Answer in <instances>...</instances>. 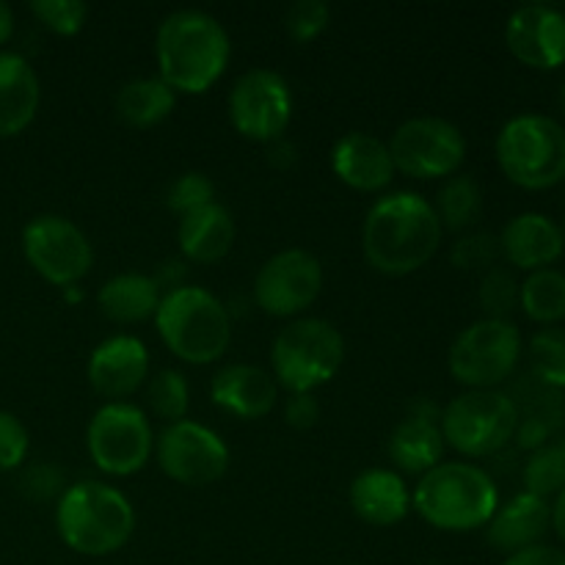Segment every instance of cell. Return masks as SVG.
<instances>
[{
  "label": "cell",
  "mask_w": 565,
  "mask_h": 565,
  "mask_svg": "<svg viewBox=\"0 0 565 565\" xmlns=\"http://www.w3.org/2000/svg\"><path fill=\"white\" fill-rule=\"evenodd\" d=\"M500 254V237L489 235V232H472L452 246V263L467 270L494 268Z\"/></svg>",
  "instance_id": "cell-37"
},
{
  "label": "cell",
  "mask_w": 565,
  "mask_h": 565,
  "mask_svg": "<svg viewBox=\"0 0 565 565\" xmlns=\"http://www.w3.org/2000/svg\"><path fill=\"white\" fill-rule=\"evenodd\" d=\"M390 154L395 169L417 180L452 177L467 158V138L458 125L441 116H414L390 138Z\"/></svg>",
  "instance_id": "cell-11"
},
{
  "label": "cell",
  "mask_w": 565,
  "mask_h": 565,
  "mask_svg": "<svg viewBox=\"0 0 565 565\" xmlns=\"http://www.w3.org/2000/svg\"><path fill=\"white\" fill-rule=\"evenodd\" d=\"M439 412L419 403L414 406V414L403 417L397 428L390 436V458L403 469L423 478L434 467L441 463V452H445V436H441L439 423L434 419Z\"/></svg>",
  "instance_id": "cell-22"
},
{
  "label": "cell",
  "mask_w": 565,
  "mask_h": 565,
  "mask_svg": "<svg viewBox=\"0 0 565 565\" xmlns=\"http://www.w3.org/2000/svg\"><path fill=\"white\" fill-rule=\"evenodd\" d=\"M441 232L445 226L428 199L412 191L386 193L364 218V259L381 274H414L439 252Z\"/></svg>",
  "instance_id": "cell-1"
},
{
  "label": "cell",
  "mask_w": 565,
  "mask_h": 565,
  "mask_svg": "<svg viewBox=\"0 0 565 565\" xmlns=\"http://www.w3.org/2000/svg\"><path fill=\"white\" fill-rule=\"evenodd\" d=\"M323 290V265L312 252L285 248L259 268L254 298L274 318H292L312 307Z\"/></svg>",
  "instance_id": "cell-15"
},
{
  "label": "cell",
  "mask_w": 565,
  "mask_h": 565,
  "mask_svg": "<svg viewBox=\"0 0 565 565\" xmlns=\"http://www.w3.org/2000/svg\"><path fill=\"white\" fill-rule=\"evenodd\" d=\"M210 202H215V185L207 174H202V171H188V174L177 177V180L171 182L169 193H166V204H169V210H174L180 218Z\"/></svg>",
  "instance_id": "cell-34"
},
{
  "label": "cell",
  "mask_w": 565,
  "mask_h": 565,
  "mask_svg": "<svg viewBox=\"0 0 565 565\" xmlns=\"http://www.w3.org/2000/svg\"><path fill=\"white\" fill-rule=\"evenodd\" d=\"M154 450L160 469L180 486L202 489L224 478L230 469V450L224 439L193 419L166 425L160 439L154 441Z\"/></svg>",
  "instance_id": "cell-13"
},
{
  "label": "cell",
  "mask_w": 565,
  "mask_h": 565,
  "mask_svg": "<svg viewBox=\"0 0 565 565\" xmlns=\"http://www.w3.org/2000/svg\"><path fill=\"white\" fill-rule=\"evenodd\" d=\"M480 307L489 318L508 320V315L519 307V281L508 268H489L480 281Z\"/></svg>",
  "instance_id": "cell-33"
},
{
  "label": "cell",
  "mask_w": 565,
  "mask_h": 565,
  "mask_svg": "<svg viewBox=\"0 0 565 565\" xmlns=\"http://www.w3.org/2000/svg\"><path fill=\"white\" fill-rule=\"evenodd\" d=\"M28 456V430L14 414L0 412V472H11Z\"/></svg>",
  "instance_id": "cell-38"
},
{
  "label": "cell",
  "mask_w": 565,
  "mask_h": 565,
  "mask_svg": "<svg viewBox=\"0 0 565 565\" xmlns=\"http://www.w3.org/2000/svg\"><path fill=\"white\" fill-rule=\"evenodd\" d=\"M147 403L152 408L154 417L166 419V423H180L185 419L188 406H191V390H188V379L180 370H160L152 375L147 386Z\"/></svg>",
  "instance_id": "cell-31"
},
{
  "label": "cell",
  "mask_w": 565,
  "mask_h": 565,
  "mask_svg": "<svg viewBox=\"0 0 565 565\" xmlns=\"http://www.w3.org/2000/svg\"><path fill=\"white\" fill-rule=\"evenodd\" d=\"M331 169L345 185L356 191H381L392 182L395 163L390 147L370 132L353 130L331 149Z\"/></svg>",
  "instance_id": "cell-21"
},
{
  "label": "cell",
  "mask_w": 565,
  "mask_h": 565,
  "mask_svg": "<svg viewBox=\"0 0 565 565\" xmlns=\"http://www.w3.org/2000/svg\"><path fill=\"white\" fill-rule=\"evenodd\" d=\"M519 307L530 320L541 326H555L565 320V274L555 268L533 270L519 285Z\"/></svg>",
  "instance_id": "cell-28"
},
{
  "label": "cell",
  "mask_w": 565,
  "mask_h": 565,
  "mask_svg": "<svg viewBox=\"0 0 565 565\" xmlns=\"http://www.w3.org/2000/svg\"><path fill=\"white\" fill-rule=\"evenodd\" d=\"M177 92L163 77H132L116 92L114 108L125 125L152 127L174 110Z\"/></svg>",
  "instance_id": "cell-27"
},
{
  "label": "cell",
  "mask_w": 565,
  "mask_h": 565,
  "mask_svg": "<svg viewBox=\"0 0 565 565\" xmlns=\"http://www.w3.org/2000/svg\"><path fill=\"white\" fill-rule=\"evenodd\" d=\"M210 397L218 408L241 419H259L274 412L279 401V384L268 370L257 364H230L215 373Z\"/></svg>",
  "instance_id": "cell-18"
},
{
  "label": "cell",
  "mask_w": 565,
  "mask_h": 565,
  "mask_svg": "<svg viewBox=\"0 0 565 565\" xmlns=\"http://www.w3.org/2000/svg\"><path fill=\"white\" fill-rule=\"evenodd\" d=\"M86 447L105 475L125 478L147 467L154 450L152 425L132 403H105L88 423Z\"/></svg>",
  "instance_id": "cell-10"
},
{
  "label": "cell",
  "mask_w": 565,
  "mask_h": 565,
  "mask_svg": "<svg viewBox=\"0 0 565 565\" xmlns=\"http://www.w3.org/2000/svg\"><path fill=\"white\" fill-rule=\"evenodd\" d=\"M502 565H565V552L555 550V546L535 544L530 550L516 552V555H508Z\"/></svg>",
  "instance_id": "cell-40"
},
{
  "label": "cell",
  "mask_w": 565,
  "mask_h": 565,
  "mask_svg": "<svg viewBox=\"0 0 565 565\" xmlns=\"http://www.w3.org/2000/svg\"><path fill=\"white\" fill-rule=\"evenodd\" d=\"M524 486L535 497H557L565 489V445H544L524 463Z\"/></svg>",
  "instance_id": "cell-32"
},
{
  "label": "cell",
  "mask_w": 565,
  "mask_h": 565,
  "mask_svg": "<svg viewBox=\"0 0 565 565\" xmlns=\"http://www.w3.org/2000/svg\"><path fill=\"white\" fill-rule=\"evenodd\" d=\"M345 362V340L334 323L320 318H298L276 334L270 348L276 384L290 395L315 392L329 384Z\"/></svg>",
  "instance_id": "cell-7"
},
{
  "label": "cell",
  "mask_w": 565,
  "mask_h": 565,
  "mask_svg": "<svg viewBox=\"0 0 565 565\" xmlns=\"http://www.w3.org/2000/svg\"><path fill=\"white\" fill-rule=\"evenodd\" d=\"M497 163L508 180L527 191H546L565 180V130L544 114H519L497 136Z\"/></svg>",
  "instance_id": "cell-6"
},
{
  "label": "cell",
  "mask_w": 565,
  "mask_h": 565,
  "mask_svg": "<svg viewBox=\"0 0 565 565\" xmlns=\"http://www.w3.org/2000/svg\"><path fill=\"white\" fill-rule=\"evenodd\" d=\"M483 213V191L478 182L469 174L447 177L441 185L439 199H436V215H439L441 226L458 232L472 226Z\"/></svg>",
  "instance_id": "cell-29"
},
{
  "label": "cell",
  "mask_w": 565,
  "mask_h": 565,
  "mask_svg": "<svg viewBox=\"0 0 565 565\" xmlns=\"http://www.w3.org/2000/svg\"><path fill=\"white\" fill-rule=\"evenodd\" d=\"M55 527L61 541L77 555L108 557L132 539L136 511L114 486L83 480L61 494Z\"/></svg>",
  "instance_id": "cell-3"
},
{
  "label": "cell",
  "mask_w": 565,
  "mask_h": 565,
  "mask_svg": "<svg viewBox=\"0 0 565 565\" xmlns=\"http://www.w3.org/2000/svg\"><path fill=\"white\" fill-rule=\"evenodd\" d=\"M285 419L290 428L296 430H309L318 425L320 419V403L312 392H298V395H290L285 406Z\"/></svg>",
  "instance_id": "cell-39"
},
{
  "label": "cell",
  "mask_w": 565,
  "mask_h": 565,
  "mask_svg": "<svg viewBox=\"0 0 565 565\" xmlns=\"http://www.w3.org/2000/svg\"><path fill=\"white\" fill-rule=\"evenodd\" d=\"M500 252L519 270H544L563 257L565 243L557 221L544 213H522L505 224L500 235Z\"/></svg>",
  "instance_id": "cell-19"
},
{
  "label": "cell",
  "mask_w": 565,
  "mask_h": 565,
  "mask_svg": "<svg viewBox=\"0 0 565 565\" xmlns=\"http://www.w3.org/2000/svg\"><path fill=\"white\" fill-rule=\"evenodd\" d=\"M342 565H353V563H342Z\"/></svg>",
  "instance_id": "cell-45"
},
{
  "label": "cell",
  "mask_w": 565,
  "mask_h": 565,
  "mask_svg": "<svg viewBox=\"0 0 565 565\" xmlns=\"http://www.w3.org/2000/svg\"><path fill=\"white\" fill-rule=\"evenodd\" d=\"M552 527V505L544 497H535L530 491L511 497L505 505L497 508L491 522L486 524V539L497 552L516 555L541 544L546 530Z\"/></svg>",
  "instance_id": "cell-20"
},
{
  "label": "cell",
  "mask_w": 565,
  "mask_h": 565,
  "mask_svg": "<svg viewBox=\"0 0 565 565\" xmlns=\"http://www.w3.org/2000/svg\"><path fill=\"white\" fill-rule=\"evenodd\" d=\"M235 218L218 202H210L204 207L193 210V213L182 215L180 230H177L182 254L199 265L218 263L221 257H226L232 243H235Z\"/></svg>",
  "instance_id": "cell-24"
},
{
  "label": "cell",
  "mask_w": 565,
  "mask_h": 565,
  "mask_svg": "<svg viewBox=\"0 0 565 565\" xmlns=\"http://www.w3.org/2000/svg\"><path fill=\"white\" fill-rule=\"evenodd\" d=\"M154 326L171 353L191 364H210L224 356L232 340L230 312L210 290L180 285L160 298Z\"/></svg>",
  "instance_id": "cell-5"
},
{
  "label": "cell",
  "mask_w": 565,
  "mask_h": 565,
  "mask_svg": "<svg viewBox=\"0 0 565 565\" xmlns=\"http://www.w3.org/2000/svg\"><path fill=\"white\" fill-rule=\"evenodd\" d=\"M154 55H158L160 77L174 92L202 94L224 75L230 64V33L207 11H171L158 28Z\"/></svg>",
  "instance_id": "cell-2"
},
{
  "label": "cell",
  "mask_w": 565,
  "mask_h": 565,
  "mask_svg": "<svg viewBox=\"0 0 565 565\" xmlns=\"http://www.w3.org/2000/svg\"><path fill=\"white\" fill-rule=\"evenodd\" d=\"M561 230H563V243H565V221H563V226H561Z\"/></svg>",
  "instance_id": "cell-44"
},
{
  "label": "cell",
  "mask_w": 565,
  "mask_h": 565,
  "mask_svg": "<svg viewBox=\"0 0 565 565\" xmlns=\"http://www.w3.org/2000/svg\"><path fill=\"white\" fill-rule=\"evenodd\" d=\"M158 279L143 274H119L105 281L97 292L99 309L114 323H143L160 307Z\"/></svg>",
  "instance_id": "cell-26"
},
{
  "label": "cell",
  "mask_w": 565,
  "mask_h": 565,
  "mask_svg": "<svg viewBox=\"0 0 565 565\" xmlns=\"http://www.w3.org/2000/svg\"><path fill=\"white\" fill-rule=\"evenodd\" d=\"M522 359V334L511 320L483 318L456 337L450 348V373L469 390H494L513 375Z\"/></svg>",
  "instance_id": "cell-9"
},
{
  "label": "cell",
  "mask_w": 565,
  "mask_h": 565,
  "mask_svg": "<svg viewBox=\"0 0 565 565\" xmlns=\"http://www.w3.org/2000/svg\"><path fill=\"white\" fill-rule=\"evenodd\" d=\"M552 527H555L557 539L565 544V489L552 502Z\"/></svg>",
  "instance_id": "cell-41"
},
{
  "label": "cell",
  "mask_w": 565,
  "mask_h": 565,
  "mask_svg": "<svg viewBox=\"0 0 565 565\" xmlns=\"http://www.w3.org/2000/svg\"><path fill=\"white\" fill-rule=\"evenodd\" d=\"M414 508L436 530L469 533L491 522L500 508V491L475 463H439L419 478L414 489Z\"/></svg>",
  "instance_id": "cell-4"
},
{
  "label": "cell",
  "mask_w": 565,
  "mask_h": 565,
  "mask_svg": "<svg viewBox=\"0 0 565 565\" xmlns=\"http://www.w3.org/2000/svg\"><path fill=\"white\" fill-rule=\"evenodd\" d=\"M439 428L447 445L461 456H494L516 436L519 406L500 390H469L447 403Z\"/></svg>",
  "instance_id": "cell-8"
},
{
  "label": "cell",
  "mask_w": 565,
  "mask_h": 565,
  "mask_svg": "<svg viewBox=\"0 0 565 565\" xmlns=\"http://www.w3.org/2000/svg\"><path fill=\"white\" fill-rule=\"evenodd\" d=\"M22 254L39 276L58 287H75L92 270L94 248L75 221L36 215L22 230Z\"/></svg>",
  "instance_id": "cell-12"
},
{
  "label": "cell",
  "mask_w": 565,
  "mask_h": 565,
  "mask_svg": "<svg viewBox=\"0 0 565 565\" xmlns=\"http://www.w3.org/2000/svg\"><path fill=\"white\" fill-rule=\"evenodd\" d=\"M88 384L110 403L132 395L149 375V353L138 337L119 334L99 342L88 356Z\"/></svg>",
  "instance_id": "cell-17"
},
{
  "label": "cell",
  "mask_w": 565,
  "mask_h": 565,
  "mask_svg": "<svg viewBox=\"0 0 565 565\" xmlns=\"http://www.w3.org/2000/svg\"><path fill=\"white\" fill-rule=\"evenodd\" d=\"M31 11L50 31L61 33V36H72L81 31L88 17V6L81 0H33Z\"/></svg>",
  "instance_id": "cell-36"
},
{
  "label": "cell",
  "mask_w": 565,
  "mask_h": 565,
  "mask_svg": "<svg viewBox=\"0 0 565 565\" xmlns=\"http://www.w3.org/2000/svg\"><path fill=\"white\" fill-rule=\"evenodd\" d=\"M530 367L539 384L565 390V329L546 326L530 340Z\"/></svg>",
  "instance_id": "cell-30"
},
{
  "label": "cell",
  "mask_w": 565,
  "mask_h": 565,
  "mask_svg": "<svg viewBox=\"0 0 565 565\" xmlns=\"http://www.w3.org/2000/svg\"><path fill=\"white\" fill-rule=\"evenodd\" d=\"M42 99L33 66L17 53H0V138H11L33 121Z\"/></svg>",
  "instance_id": "cell-25"
},
{
  "label": "cell",
  "mask_w": 565,
  "mask_h": 565,
  "mask_svg": "<svg viewBox=\"0 0 565 565\" xmlns=\"http://www.w3.org/2000/svg\"><path fill=\"white\" fill-rule=\"evenodd\" d=\"M348 497L353 513L373 527H392L403 522L412 508V491L392 469H367L356 475Z\"/></svg>",
  "instance_id": "cell-23"
},
{
  "label": "cell",
  "mask_w": 565,
  "mask_h": 565,
  "mask_svg": "<svg viewBox=\"0 0 565 565\" xmlns=\"http://www.w3.org/2000/svg\"><path fill=\"white\" fill-rule=\"evenodd\" d=\"M14 33V14H11V6L0 0V44H6Z\"/></svg>",
  "instance_id": "cell-42"
},
{
  "label": "cell",
  "mask_w": 565,
  "mask_h": 565,
  "mask_svg": "<svg viewBox=\"0 0 565 565\" xmlns=\"http://www.w3.org/2000/svg\"><path fill=\"white\" fill-rule=\"evenodd\" d=\"M331 9L323 0H296L285 11V28L296 42H312L329 28Z\"/></svg>",
  "instance_id": "cell-35"
},
{
  "label": "cell",
  "mask_w": 565,
  "mask_h": 565,
  "mask_svg": "<svg viewBox=\"0 0 565 565\" xmlns=\"http://www.w3.org/2000/svg\"><path fill=\"white\" fill-rule=\"evenodd\" d=\"M508 50L533 70H557L565 64V14L555 6H519L505 25Z\"/></svg>",
  "instance_id": "cell-16"
},
{
  "label": "cell",
  "mask_w": 565,
  "mask_h": 565,
  "mask_svg": "<svg viewBox=\"0 0 565 565\" xmlns=\"http://www.w3.org/2000/svg\"><path fill=\"white\" fill-rule=\"evenodd\" d=\"M230 119L252 141H276L292 119V92L274 70H248L230 92Z\"/></svg>",
  "instance_id": "cell-14"
},
{
  "label": "cell",
  "mask_w": 565,
  "mask_h": 565,
  "mask_svg": "<svg viewBox=\"0 0 565 565\" xmlns=\"http://www.w3.org/2000/svg\"><path fill=\"white\" fill-rule=\"evenodd\" d=\"M561 103H563V110H565V83H563V92H561Z\"/></svg>",
  "instance_id": "cell-43"
}]
</instances>
